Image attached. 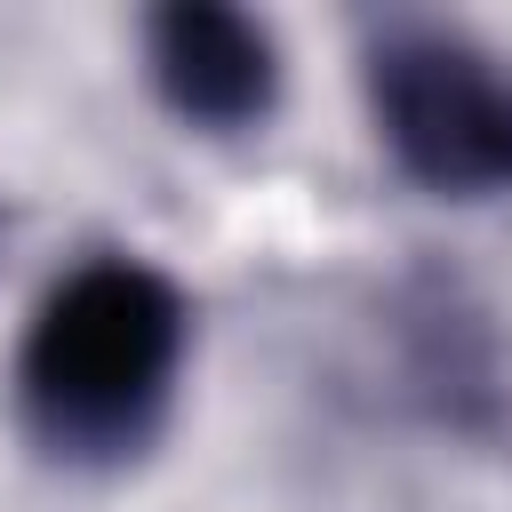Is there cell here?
Instances as JSON below:
<instances>
[{"mask_svg":"<svg viewBox=\"0 0 512 512\" xmlns=\"http://www.w3.org/2000/svg\"><path fill=\"white\" fill-rule=\"evenodd\" d=\"M184 344H192V312L160 264L88 256L40 296L24 328L16 352L24 416L64 456H128L160 424Z\"/></svg>","mask_w":512,"mask_h":512,"instance_id":"1","label":"cell"},{"mask_svg":"<svg viewBox=\"0 0 512 512\" xmlns=\"http://www.w3.org/2000/svg\"><path fill=\"white\" fill-rule=\"evenodd\" d=\"M368 120L408 184L440 200L512 192V64L464 32H384L368 48Z\"/></svg>","mask_w":512,"mask_h":512,"instance_id":"2","label":"cell"},{"mask_svg":"<svg viewBox=\"0 0 512 512\" xmlns=\"http://www.w3.org/2000/svg\"><path fill=\"white\" fill-rule=\"evenodd\" d=\"M144 72L160 88V104L184 128L232 136L256 128L280 96V48L248 8H216V0H176L144 16Z\"/></svg>","mask_w":512,"mask_h":512,"instance_id":"3","label":"cell"}]
</instances>
